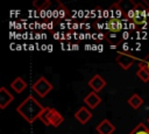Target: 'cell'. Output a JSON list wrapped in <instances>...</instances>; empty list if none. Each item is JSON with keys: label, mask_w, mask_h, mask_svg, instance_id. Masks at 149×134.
<instances>
[{"label": "cell", "mask_w": 149, "mask_h": 134, "mask_svg": "<svg viewBox=\"0 0 149 134\" xmlns=\"http://www.w3.org/2000/svg\"><path fill=\"white\" fill-rule=\"evenodd\" d=\"M44 107L31 96L29 94L17 107H16V112L29 124L34 122L36 119L40 118L41 113L43 112Z\"/></svg>", "instance_id": "cell-1"}, {"label": "cell", "mask_w": 149, "mask_h": 134, "mask_svg": "<svg viewBox=\"0 0 149 134\" xmlns=\"http://www.w3.org/2000/svg\"><path fill=\"white\" fill-rule=\"evenodd\" d=\"M149 7L143 2H133V7L126 13L127 19L135 26H143L149 17Z\"/></svg>", "instance_id": "cell-2"}, {"label": "cell", "mask_w": 149, "mask_h": 134, "mask_svg": "<svg viewBox=\"0 0 149 134\" xmlns=\"http://www.w3.org/2000/svg\"><path fill=\"white\" fill-rule=\"evenodd\" d=\"M33 91L35 93H37L41 98H44L51 90H52V84L45 78V77H40L31 86Z\"/></svg>", "instance_id": "cell-3"}, {"label": "cell", "mask_w": 149, "mask_h": 134, "mask_svg": "<svg viewBox=\"0 0 149 134\" xmlns=\"http://www.w3.org/2000/svg\"><path fill=\"white\" fill-rule=\"evenodd\" d=\"M115 61L123 70H128L136 61H139V63L141 62V59H139L136 56H134L132 54H128V52H123V51L118 52V56H116Z\"/></svg>", "instance_id": "cell-4"}, {"label": "cell", "mask_w": 149, "mask_h": 134, "mask_svg": "<svg viewBox=\"0 0 149 134\" xmlns=\"http://www.w3.org/2000/svg\"><path fill=\"white\" fill-rule=\"evenodd\" d=\"M114 132H115V126L108 119H104L95 127V134H114Z\"/></svg>", "instance_id": "cell-5"}, {"label": "cell", "mask_w": 149, "mask_h": 134, "mask_svg": "<svg viewBox=\"0 0 149 134\" xmlns=\"http://www.w3.org/2000/svg\"><path fill=\"white\" fill-rule=\"evenodd\" d=\"M107 85L106 80L100 76V75H94L90 80H88V86L94 91V92H99L101 91L105 86Z\"/></svg>", "instance_id": "cell-6"}, {"label": "cell", "mask_w": 149, "mask_h": 134, "mask_svg": "<svg viewBox=\"0 0 149 134\" xmlns=\"http://www.w3.org/2000/svg\"><path fill=\"white\" fill-rule=\"evenodd\" d=\"M13 100H14V96L9 93V91L6 87L1 86L0 87V108L1 110L6 108Z\"/></svg>", "instance_id": "cell-7"}, {"label": "cell", "mask_w": 149, "mask_h": 134, "mask_svg": "<svg viewBox=\"0 0 149 134\" xmlns=\"http://www.w3.org/2000/svg\"><path fill=\"white\" fill-rule=\"evenodd\" d=\"M74 118L81 124V125H85L91 118H92V112L87 108V107H80L76 113H74Z\"/></svg>", "instance_id": "cell-8"}, {"label": "cell", "mask_w": 149, "mask_h": 134, "mask_svg": "<svg viewBox=\"0 0 149 134\" xmlns=\"http://www.w3.org/2000/svg\"><path fill=\"white\" fill-rule=\"evenodd\" d=\"M84 103L90 107V108H95L100 103H101V98L98 96V93L97 92H94V91H92L91 93H88L85 98H84Z\"/></svg>", "instance_id": "cell-9"}, {"label": "cell", "mask_w": 149, "mask_h": 134, "mask_svg": "<svg viewBox=\"0 0 149 134\" xmlns=\"http://www.w3.org/2000/svg\"><path fill=\"white\" fill-rule=\"evenodd\" d=\"M10 87L16 92V93H21L26 90L27 87V83L21 78V77H16L12 83H10Z\"/></svg>", "instance_id": "cell-10"}, {"label": "cell", "mask_w": 149, "mask_h": 134, "mask_svg": "<svg viewBox=\"0 0 149 134\" xmlns=\"http://www.w3.org/2000/svg\"><path fill=\"white\" fill-rule=\"evenodd\" d=\"M54 111H55V108H51V107H44V110H43V112L41 113V115H40L38 119H40L45 126L51 125L50 120H51V115H52Z\"/></svg>", "instance_id": "cell-11"}, {"label": "cell", "mask_w": 149, "mask_h": 134, "mask_svg": "<svg viewBox=\"0 0 149 134\" xmlns=\"http://www.w3.org/2000/svg\"><path fill=\"white\" fill-rule=\"evenodd\" d=\"M128 104L130 107H133L134 110H137L140 108L142 105H143V99L139 96V94H133L129 99H128Z\"/></svg>", "instance_id": "cell-12"}, {"label": "cell", "mask_w": 149, "mask_h": 134, "mask_svg": "<svg viewBox=\"0 0 149 134\" xmlns=\"http://www.w3.org/2000/svg\"><path fill=\"white\" fill-rule=\"evenodd\" d=\"M64 121V118H63V115L58 112V111H54V113H52V115H51V120H50V122H51V125L54 126V127H58L62 122Z\"/></svg>", "instance_id": "cell-13"}, {"label": "cell", "mask_w": 149, "mask_h": 134, "mask_svg": "<svg viewBox=\"0 0 149 134\" xmlns=\"http://www.w3.org/2000/svg\"><path fill=\"white\" fill-rule=\"evenodd\" d=\"M136 76L144 83H148L149 82V71L143 68V66H139L137 71H136Z\"/></svg>", "instance_id": "cell-14"}, {"label": "cell", "mask_w": 149, "mask_h": 134, "mask_svg": "<svg viewBox=\"0 0 149 134\" xmlns=\"http://www.w3.org/2000/svg\"><path fill=\"white\" fill-rule=\"evenodd\" d=\"M128 134H149V128L140 122L133 131H130Z\"/></svg>", "instance_id": "cell-15"}, {"label": "cell", "mask_w": 149, "mask_h": 134, "mask_svg": "<svg viewBox=\"0 0 149 134\" xmlns=\"http://www.w3.org/2000/svg\"><path fill=\"white\" fill-rule=\"evenodd\" d=\"M58 6H59V8H58L57 10H55V14H57V17H58L59 20H62V19H64V17L69 14V10H68V8H66L65 6H63L61 2H58Z\"/></svg>", "instance_id": "cell-16"}, {"label": "cell", "mask_w": 149, "mask_h": 134, "mask_svg": "<svg viewBox=\"0 0 149 134\" xmlns=\"http://www.w3.org/2000/svg\"><path fill=\"white\" fill-rule=\"evenodd\" d=\"M49 5H50V1H49V0H43V1H38V0H37V1H34V2H33V6H34L35 8H37V9H40V10H41V9H44V8L48 7Z\"/></svg>", "instance_id": "cell-17"}, {"label": "cell", "mask_w": 149, "mask_h": 134, "mask_svg": "<svg viewBox=\"0 0 149 134\" xmlns=\"http://www.w3.org/2000/svg\"><path fill=\"white\" fill-rule=\"evenodd\" d=\"M139 66H143V68H146L149 71V54L143 59H141V62L139 63Z\"/></svg>", "instance_id": "cell-18"}, {"label": "cell", "mask_w": 149, "mask_h": 134, "mask_svg": "<svg viewBox=\"0 0 149 134\" xmlns=\"http://www.w3.org/2000/svg\"><path fill=\"white\" fill-rule=\"evenodd\" d=\"M144 2H146V3H147V6L149 7V1H148V0H144Z\"/></svg>", "instance_id": "cell-19"}, {"label": "cell", "mask_w": 149, "mask_h": 134, "mask_svg": "<svg viewBox=\"0 0 149 134\" xmlns=\"http://www.w3.org/2000/svg\"><path fill=\"white\" fill-rule=\"evenodd\" d=\"M148 121H149V118H148Z\"/></svg>", "instance_id": "cell-20"}]
</instances>
